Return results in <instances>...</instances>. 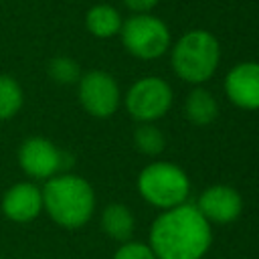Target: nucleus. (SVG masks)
I'll return each mask as SVG.
<instances>
[{
	"mask_svg": "<svg viewBox=\"0 0 259 259\" xmlns=\"http://www.w3.org/2000/svg\"><path fill=\"white\" fill-rule=\"evenodd\" d=\"M24 103L22 87L14 77L0 75V121L12 119Z\"/></svg>",
	"mask_w": 259,
	"mask_h": 259,
	"instance_id": "2eb2a0df",
	"label": "nucleus"
},
{
	"mask_svg": "<svg viewBox=\"0 0 259 259\" xmlns=\"http://www.w3.org/2000/svg\"><path fill=\"white\" fill-rule=\"evenodd\" d=\"M138 190L144 200L168 210L184 204L190 192V180L182 168L168 162H154L140 172Z\"/></svg>",
	"mask_w": 259,
	"mask_h": 259,
	"instance_id": "20e7f679",
	"label": "nucleus"
},
{
	"mask_svg": "<svg viewBox=\"0 0 259 259\" xmlns=\"http://www.w3.org/2000/svg\"><path fill=\"white\" fill-rule=\"evenodd\" d=\"M0 208L12 223H30L42 212V192L32 182H16L4 192Z\"/></svg>",
	"mask_w": 259,
	"mask_h": 259,
	"instance_id": "9d476101",
	"label": "nucleus"
},
{
	"mask_svg": "<svg viewBox=\"0 0 259 259\" xmlns=\"http://www.w3.org/2000/svg\"><path fill=\"white\" fill-rule=\"evenodd\" d=\"M210 239V223L186 202L164 210L150 229V249L158 259H202Z\"/></svg>",
	"mask_w": 259,
	"mask_h": 259,
	"instance_id": "f257e3e1",
	"label": "nucleus"
},
{
	"mask_svg": "<svg viewBox=\"0 0 259 259\" xmlns=\"http://www.w3.org/2000/svg\"><path fill=\"white\" fill-rule=\"evenodd\" d=\"M101 227L103 231L113 239V241H119V243H127L132 233H134V227H136V219L132 214V210L121 204V202H113V204H107L101 212Z\"/></svg>",
	"mask_w": 259,
	"mask_h": 259,
	"instance_id": "f8f14e48",
	"label": "nucleus"
},
{
	"mask_svg": "<svg viewBox=\"0 0 259 259\" xmlns=\"http://www.w3.org/2000/svg\"><path fill=\"white\" fill-rule=\"evenodd\" d=\"M121 42L138 59H158L170 45V32L166 24L150 14L132 16L121 24Z\"/></svg>",
	"mask_w": 259,
	"mask_h": 259,
	"instance_id": "39448f33",
	"label": "nucleus"
},
{
	"mask_svg": "<svg viewBox=\"0 0 259 259\" xmlns=\"http://www.w3.org/2000/svg\"><path fill=\"white\" fill-rule=\"evenodd\" d=\"M79 101L89 115L105 119L119 107V87L109 73L89 71L79 79Z\"/></svg>",
	"mask_w": 259,
	"mask_h": 259,
	"instance_id": "6e6552de",
	"label": "nucleus"
},
{
	"mask_svg": "<svg viewBox=\"0 0 259 259\" xmlns=\"http://www.w3.org/2000/svg\"><path fill=\"white\" fill-rule=\"evenodd\" d=\"M170 105L172 89L160 77H144L136 81L125 95V107L130 115L142 123H152L154 119H160L168 113Z\"/></svg>",
	"mask_w": 259,
	"mask_h": 259,
	"instance_id": "423d86ee",
	"label": "nucleus"
},
{
	"mask_svg": "<svg viewBox=\"0 0 259 259\" xmlns=\"http://www.w3.org/2000/svg\"><path fill=\"white\" fill-rule=\"evenodd\" d=\"M113 259H158V257L154 255V251H152L148 245L127 241V243H123V245L115 251Z\"/></svg>",
	"mask_w": 259,
	"mask_h": 259,
	"instance_id": "a211bd4d",
	"label": "nucleus"
},
{
	"mask_svg": "<svg viewBox=\"0 0 259 259\" xmlns=\"http://www.w3.org/2000/svg\"><path fill=\"white\" fill-rule=\"evenodd\" d=\"M219 57V42L210 32L190 30L172 49V69L188 83H202L217 71Z\"/></svg>",
	"mask_w": 259,
	"mask_h": 259,
	"instance_id": "7ed1b4c3",
	"label": "nucleus"
},
{
	"mask_svg": "<svg viewBox=\"0 0 259 259\" xmlns=\"http://www.w3.org/2000/svg\"><path fill=\"white\" fill-rule=\"evenodd\" d=\"M127 8H132L134 12H148L152 6H156L158 0H123Z\"/></svg>",
	"mask_w": 259,
	"mask_h": 259,
	"instance_id": "6ab92c4d",
	"label": "nucleus"
},
{
	"mask_svg": "<svg viewBox=\"0 0 259 259\" xmlns=\"http://www.w3.org/2000/svg\"><path fill=\"white\" fill-rule=\"evenodd\" d=\"M186 119L194 125H208L219 115V103L206 89H192L184 101Z\"/></svg>",
	"mask_w": 259,
	"mask_h": 259,
	"instance_id": "ddd939ff",
	"label": "nucleus"
},
{
	"mask_svg": "<svg viewBox=\"0 0 259 259\" xmlns=\"http://www.w3.org/2000/svg\"><path fill=\"white\" fill-rule=\"evenodd\" d=\"M73 158L59 150L51 140L42 136H32L24 140L18 148V164L20 168L36 180H49L57 176L61 170L71 166Z\"/></svg>",
	"mask_w": 259,
	"mask_h": 259,
	"instance_id": "0eeeda50",
	"label": "nucleus"
},
{
	"mask_svg": "<svg viewBox=\"0 0 259 259\" xmlns=\"http://www.w3.org/2000/svg\"><path fill=\"white\" fill-rule=\"evenodd\" d=\"M85 24H87V30L93 36L109 38L115 32H119L121 18H119V14H117L115 8H111L107 4H97V6L89 8V12L85 16Z\"/></svg>",
	"mask_w": 259,
	"mask_h": 259,
	"instance_id": "4468645a",
	"label": "nucleus"
},
{
	"mask_svg": "<svg viewBox=\"0 0 259 259\" xmlns=\"http://www.w3.org/2000/svg\"><path fill=\"white\" fill-rule=\"evenodd\" d=\"M42 192V210L65 229L83 227L95 210V192L93 186L77 174H57L45 180Z\"/></svg>",
	"mask_w": 259,
	"mask_h": 259,
	"instance_id": "f03ea898",
	"label": "nucleus"
},
{
	"mask_svg": "<svg viewBox=\"0 0 259 259\" xmlns=\"http://www.w3.org/2000/svg\"><path fill=\"white\" fill-rule=\"evenodd\" d=\"M134 144L138 152L146 156H158L166 146V138L154 123H140L134 132Z\"/></svg>",
	"mask_w": 259,
	"mask_h": 259,
	"instance_id": "dca6fc26",
	"label": "nucleus"
},
{
	"mask_svg": "<svg viewBox=\"0 0 259 259\" xmlns=\"http://www.w3.org/2000/svg\"><path fill=\"white\" fill-rule=\"evenodd\" d=\"M196 208L208 223L227 225L239 219L243 210V198L233 186L214 184L200 194Z\"/></svg>",
	"mask_w": 259,
	"mask_h": 259,
	"instance_id": "1a4fd4ad",
	"label": "nucleus"
},
{
	"mask_svg": "<svg viewBox=\"0 0 259 259\" xmlns=\"http://www.w3.org/2000/svg\"><path fill=\"white\" fill-rule=\"evenodd\" d=\"M227 97L241 109H259V63H239L225 79Z\"/></svg>",
	"mask_w": 259,
	"mask_h": 259,
	"instance_id": "9b49d317",
	"label": "nucleus"
},
{
	"mask_svg": "<svg viewBox=\"0 0 259 259\" xmlns=\"http://www.w3.org/2000/svg\"><path fill=\"white\" fill-rule=\"evenodd\" d=\"M49 77L59 85H73L81 79V69L71 57H55L49 63Z\"/></svg>",
	"mask_w": 259,
	"mask_h": 259,
	"instance_id": "f3484780",
	"label": "nucleus"
}]
</instances>
